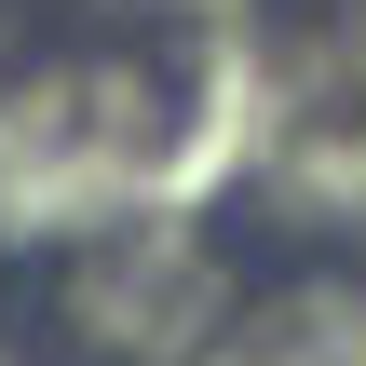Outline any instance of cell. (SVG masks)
Wrapping results in <instances>:
<instances>
[{"label":"cell","instance_id":"6da1fadb","mask_svg":"<svg viewBox=\"0 0 366 366\" xmlns=\"http://www.w3.org/2000/svg\"><path fill=\"white\" fill-rule=\"evenodd\" d=\"M41 326L68 366H217V340L244 326L231 272L204 231H95L41 272Z\"/></svg>","mask_w":366,"mask_h":366},{"label":"cell","instance_id":"7a4b0ae2","mask_svg":"<svg viewBox=\"0 0 366 366\" xmlns=\"http://www.w3.org/2000/svg\"><path fill=\"white\" fill-rule=\"evenodd\" d=\"M163 136H177V109H163L122 54L27 68V81L0 95V204H41V217L122 204V190L163 163Z\"/></svg>","mask_w":366,"mask_h":366},{"label":"cell","instance_id":"3957f363","mask_svg":"<svg viewBox=\"0 0 366 366\" xmlns=\"http://www.w3.org/2000/svg\"><path fill=\"white\" fill-rule=\"evenodd\" d=\"M217 366H366V285L353 272H312V285H285V299H258Z\"/></svg>","mask_w":366,"mask_h":366},{"label":"cell","instance_id":"277c9868","mask_svg":"<svg viewBox=\"0 0 366 366\" xmlns=\"http://www.w3.org/2000/svg\"><path fill=\"white\" fill-rule=\"evenodd\" d=\"M0 54H14V0H0Z\"/></svg>","mask_w":366,"mask_h":366}]
</instances>
